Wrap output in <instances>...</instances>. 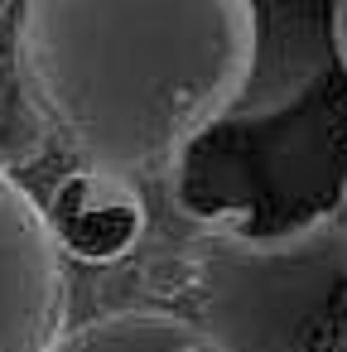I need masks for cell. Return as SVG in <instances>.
<instances>
[{"label":"cell","mask_w":347,"mask_h":352,"mask_svg":"<svg viewBox=\"0 0 347 352\" xmlns=\"http://www.w3.org/2000/svg\"><path fill=\"white\" fill-rule=\"evenodd\" d=\"M20 78L92 174L155 179L232 116L256 58L251 0H25Z\"/></svg>","instance_id":"obj_1"},{"label":"cell","mask_w":347,"mask_h":352,"mask_svg":"<svg viewBox=\"0 0 347 352\" xmlns=\"http://www.w3.org/2000/svg\"><path fill=\"white\" fill-rule=\"evenodd\" d=\"M193 323L217 352H347V227L313 217L280 236H208Z\"/></svg>","instance_id":"obj_2"},{"label":"cell","mask_w":347,"mask_h":352,"mask_svg":"<svg viewBox=\"0 0 347 352\" xmlns=\"http://www.w3.org/2000/svg\"><path fill=\"white\" fill-rule=\"evenodd\" d=\"M68 280L49 212L0 169V352H49L63 333Z\"/></svg>","instance_id":"obj_3"},{"label":"cell","mask_w":347,"mask_h":352,"mask_svg":"<svg viewBox=\"0 0 347 352\" xmlns=\"http://www.w3.org/2000/svg\"><path fill=\"white\" fill-rule=\"evenodd\" d=\"M256 58L227 121H265L294 107L333 58V0H251Z\"/></svg>","instance_id":"obj_4"},{"label":"cell","mask_w":347,"mask_h":352,"mask_svg":"<svg viewBox=\"0 0 347 352\" xmlns=\"http://www.w3.org/2000/svg\"><path fill=\"white\" fill-rule=\"evenodd\" d=\"M49 222H54L58 246H68L87 261H102V256H121L135 241L140 203L126 179L82 169L78 179H68L58 188V212Z\"/></svg>","instance_id":"obj_5"},{"label":"cell","mask_w":347,"mask_h":352,"mask_svg":"<svg viewBox=\"0 0 347 352\" xmlns=\"http://www.w3.org/2000/svg\"><path fill=\"white\" fill-rule=\"evenodd\" d=\"M49 352H217V347L193 318L159 309H121L63 328Z\"/></svg>","instance_id":"obj_6"},{"label":"cell","mask_w":347,"mask_h":352,"mask_svg":"<svg viewBox=\"0 0 347 352\" xmlns=\"http://www.w3.org/2000/svg\"><path fill=\"white\" fill-rule=\"evenodd\" d=\"M333 54L347 68V0H333Z\"/></svg>","instance_id":"obj_7"},{"label":"cell","mask_w":347,"mask_h":352,"mask_svg":"<svg viewBox=\"0 0 347 352\" xmlns=\"http://www.w3.org/2000/svg\"><path fill=\"white\" fill-rule=\"evenodd\" d=\"M337 222L347 227V179H342V193H337Z\"/></svg>","instance_id":"obj_8"},{"label":"cell","mask_w":347,"mask_h":352,"mask_svg":"<svg viewBox=\"0 0 347 352\" xmlns=\"http://www.w3.org/2000/svg\"><path fill=\"white\" fill-rule=\"evenodd\" d=\"M0 6H5V0H0Z\"/></svg>","instance_id":"obj_9"}]
</instances>
